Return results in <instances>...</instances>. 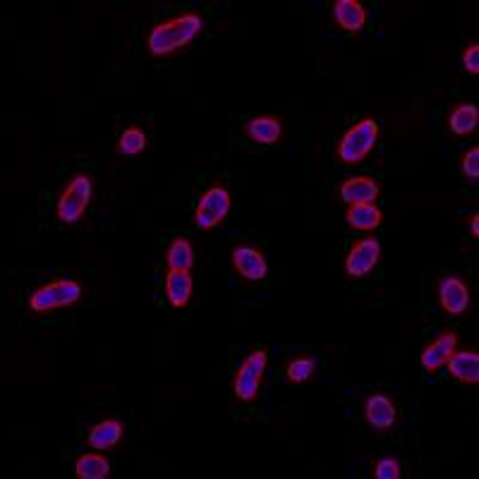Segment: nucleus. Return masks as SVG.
<instances>
[{"label":"nucleus","mask_w":479,"mask_h":479,"mask_svg":"<svg viewBox=\"0 0 479 479\" xmlns=\"http://www.w3.org/2000/svg\"><path fill=\"white\" fill-rule=\"evenodd\" d=\"M314 374H317V357L312 355L295 357V360H291L288 367H285V377H288L291 384H305Z\"/></svg>","instance_id":"nucleus-23"},{"label":"nucleus","mask_w":479,"mask_h":479,"mask_svg":"<svg viewBox=\"0 0 479 479\" xmlns=\"http://www.w3.org/2000/svg\"><path fill=\"white\" fill-rule=\"evenodd\" d=\"M345 223L353 231L360 232H374L379 225L384 223V213L377 204H353L345 209Z\"/></svg>","instance_id":"nucleus-19"},{"label":"nucleus","mask_w":479,"mask_h":479,"mask_svg":"<svg viewBox=\"0 0 479 479\" xmlns=\"http://www.w3.org/2000/svg\"><path fill=\"white\" fill-rule=\"evenodd\" d=\"M125 427L123 422L118 420V417H109V420H101L99 424L91 427L87 436V443L91 450H110L116 449L118 443L123 441Z\"/></svg>","instance_id":"nucleus-17"},{"label":"nucleus","mask_w":479,"mask_h":479,"mask_svg":"<svg viewBox=\"0 0 479 479\" xmlns=\"http://www.w3.org/2000/svg\"><path fill=\"white\" fill-rule=\"evenodd\" d=\"M403 470H400V463L396 457H381L377 465H374V477L377 479H400Z\"/></svg>","instance_id":"nucleus-25"},{"label":"nucleus","mask_w":479,"mask_h":479,"mask_svg":"<svg viewBox=\"0 0 479 479\" xmlns=\"http://www.w3.org/2000/svg\"><path fill=\"white\" fill-rule=\"evenodd\" d=\"M379 142V123L374 118L357 120L338 142V161L343 166H360L362 161L370 159L374 146Z\"/></svg>","instance_id":"nucleus-2"},{"label":"nucleus","mask_w":479,"mask_h":479,"mask_svg":"<svg viewBox=\"0 0 479 479\" xmlns=\"http://www.w3.org/2000/svg\"><path fill=\"white\" fill-rule=\"evenodd\" d=\"M381 262V242L374 235L357 240L345 257V276L353 281H362L377 269Z\"/></svg>","instance_id":"nucleus-7"},{"label":"nucleus","mask_w":479,"mask_h":479,"mask_svg":"<svg viewBox=\"0 0 479 479\" xmlns=\"http://www.w3.org/2000/svg\"><path fill=\"white\" fill-rule=\"evenodd\" d=\"M463 70L470 77L479 74V44H470L463 51Z\"/></svg>","instance_id":"nucleus-26"},{"label":"nucleus","mask_w":479,"mask_h":479,"mask_svg":"<svg viewBox=\"0 0 479 479\" xmlns=\"http://www.w3.org/2000/svg\"><path fill=\"white\" fill-rule=\"evenodd\" d=\"M91 195H94V180L91 175L77 173L70 178L65 189L60 192L58 202H56V218L63 225H74L82 221L84 211L91 204Z\"/></svg>","instance_id":"nucleus-3"},{"label":"nucleus","mask_w":479,"mask_h":479,"mask_svg":"<svg viewBox=\"0 0 479 479\" xmlns=\"http://www.w3.org/2000/svg\"><path fill=\"white\" fill-rule=\"evenodd\" d=\"M204 31V17L199 13L170 17L166 22L153 24L146 34V51L153 58H170L175 53L185 51Z\"/></svg>","instance_id":"nucleus-1"},{"label":"nucleus","mask_w":479,"mask_h":479,"mask_svg":"<svg viewBox=\"0 0 479 479\" xmlns=\"http://www.w3.org/2000/svg\"><path fill=\"white\" fill-rule=\"evenodd\" d=\"M232 269L238 271L242 281L248 283H262L264 278L269 276V262L264 257L262 249L252 248V245H238L231 255Z\"/></svg>","instance_id":"nucleus-9"},{"label":"nucleus","mask_w":479,"mask_h":479,"mask_svg":"<svg viewBox=\"0 0 479 479\" xmlns=\"http://www.w3.org/2000/svg\"><path fill=\"white\" fill-rule=\"evenodd\" d=\"M460 173L467 182L479 180V146H470L467 152L463 153V159H460Z\"/></svg>","instance_id":"nucleus-24"},{"label":"nucleus","mask_w":479,"mask_h":479,"mask_svg":"<svg viewBox=\"0 0 479 479\" xmlns=\"http://www.w3.org/2000/svg\"><path fill=\"white\" fill-rule=\"evenodd\" d=\"M467 221H470L472 238H479V213H477V211H475V213H472V216L467 218Z\"/></svg>","instance_id":"nucleus-27"},{"label":"nucleus","mask_w":479,"mask_h":479,"mask_svg":"<svg viewBox=\"0 0 479 479\" xmlns=\"http://www.w3.org/2000/svg\"><path fill=\"white\" fill-rule=\"evenodd\" d=\"M196 264L195 245L187 238H175L170 240V245L166 249V266L170 271H192Z\"/></svg>","instance_id":"nucleus-21"},{"label":"nucleus","mask_w":479,"mask_h":479,"mask_svg":"<svg viewBox=\"0 0 479 479\" xmlns=\"http://www.w3.org/2000/svg\"><path fill=\"white\" fill-rule=\"evenodd\" d=\"M381 195V185H379L377 178L371 175H353V178H345L338 187V196L345 206H353V204H374Z\"/></svg>","instance_id":"nucleus-11"},{"label":"nucleus","mask_w":479,"mask_h":479,"mask_svg":"<svg viewBox=\"0 0 479 479\" xmlns=\"http://www.w3.org/2000/svg\"><path fill=\"white\" fill-rule=\"evenodd\" d=\"M450 379L457 384L477 386L479 384V353L477 350H453V355L446 362Z\"/></svg>","instance_id":"nucleus-14"},{"label":"nucleus","mask_w":479,"mask_h":479,"mask_svg":"<svg viewBox=\"0 0 479 479\" xmlns=\"http://www.w3.org/2000/svg\"><path fill=\"white\" fill-rule=\"evenodd\" d=\"M331 15H334L335 24L348 34H360L367 27V8L360 0H335L331 5Z\"/></svg>","instance_id":"nucleus-15"},{"label":"nucleus","mask_w":479,"mask_h":479,"mask_svg":"<svg viewBox=\"0 0 479 479\" xmlns=\"http://www.w3.org/2000/svg\"><path fill=\"white\" fill-rule=\"evenodd\" d=\"M149 139H146L144 130L142 127H127V130L120 135L116 144V152L125 159H137L139 153H144Z\"/></svg>","instance_id":"nucleus-22"},{"label":"nucleus","mask_w":479,"mask_h":479,"mask_svg":"<svg viewBox=\"0 0 479 479\" xmlns=\"http://www.w3.org/2000/svg\"><path fill=\"white\" fill-rule=\"evenodd\" d=\"M242 135L252 144L276 146L283 139V123L276 116H257L248 123H242Z\"/></svg>","instance_id":"nucleus-13"},{"label":"nucleus","mask_w":479,"mask_h":479,"mask_svg":"<svg viewBox=\"0 0 479 479\" xmlns=\"http://www.w3.org/2000/svg\"><path fill=\"white\" fill-rule=\"evenodd\" d=\"M436 300L443 312L460 317L470 309V288L460 276H441L436 283Z\"/></svg>","instance_id":"nucleus-8"},{"label":"nucleus","mask_w":479,"mask_h":479,"mask_svg":"<svg viewBox=\"0 0 479 479\" xmlns=\"http://www.w3.org/2000/svg\"><path fill=\"white\" fill-rule=\"evenodd\" d=\"M231 206H232L231 189L216 180V185H211V187L202 195L199 204H196L195 228L204 232L213 231V228H218V225L228 218Z\"/></svg>","instance_id":"nucleus-6"},{"label":"nucleus","mask_w":479,"mask_h":479,"mask_svg":"<svg viewBox=\"0 0 479 479\" xmlns=\"http://www.w3.org/2000/svg\"><path fill=\"white\" fill-rule=\"evenodd\" d=\"M364 422L370 424L374 431L384 434L388 429L396 427L398 422V407L386 393H374L364 400Z\"/></svg>","instance_id":"nucleus-10"},{"label":"nucleus","mask_w":479,"mask_h":479,"mask_svg":"<svg viewBox=\"0 0 479 479\" xmlns=\"http://www.w3.org/2000/svg\"><path fill=\"white\" fill-rule=\"evenodd\" d=\"M82 285L73 278H58L53 283H46L30 295V307L31 314H46L56 312V309H65L80 302L82 298Z\"/></svg>","instance_id":"nucleus-4"},{"label":"nucleus","mask_w":479,"mask_h":479,"mask_svg":"<svg viewBox=\"0 0 479 479\" xmlns=\"http://www.w3.org/2000/svg\"><path fill=\"white\" fill-rule=\"evenodd\" d=\"M446 125H449L450 135H456V137H470V135L477 132L479 109L470 101L456 103V106L449 110Z\"/></svg>","instance_id":"nucleus-18"},{"label":"nucleus","mask_w":479,"mask_h":479,"mask_svg":"<svg viewBox=\"0 0 479 479\" xmlns=\"http://www.w3.org/2000/svg\"><path fill=\"white\" fill-rule=\"evenodd\" d=\"M266 367H269V350L257 348L252 350L242 364L235 371V379H232V393L240 403H252L259 396V388H262L264 374H266Z\"/></svg>","instance_id":"nucleus-5"},{"label":"nucleus","mask_w":479,"mask_h":479,"mask_svg":"<svg viewBox=\"0 0 479 479\" xmlns=\"http://www.w3.org/2000/svg\"><path fill=\"white\" fill-rule=\"evenodd\" d=\"M74 477L77 479H109L110 460L101 450H91L74 460Z\"/></svg>","instance_id":"nucleus-20"},{"label":"nucleus","mask_w":479,"mask_h":479,"mask_svg":"<svg viewBox=\"0 0 479 479\" xmlns=\"http://www.w3.org/2000/svg\"><path fill=\"white\" fill-rule=\"evenodd\" d=\"M195 292V278L192 271H170L166 274V298L170 307L175 309H185L192 300Z\"/></svg>","instance_id":"nucleus-16"},{"label":"nucleus","mask_w":479,"mask_h":479,"mask_svg":"<svg viewBox=\"0 0 479 479\" xmlns=\"http://www.w3.org/2000/svg\"><path fill=\"white\" fill-rule=\"evenodd\" d=\"M456 348H457L456 331H441V334L436 335L434 341L429 343L427 348L422 350V355H420L422 370L427 371V374H436L441 367H446L449 357L453 355V350Z\"/></svg>","instance_id":"nucleus-12"}]
</instances>
